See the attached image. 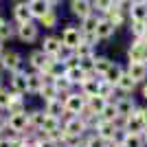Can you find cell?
<instances>
[{
	"mask_svg": "<svg viewBox=\"0 0 147 147\" xmlns=\"http://www.w3.org/2000/svg\"><path fill=\"white\" fill-rule=\"evenodd\" d=\"M90 132L97 134L99 138H103L105 143H114V141H119V136H121V129L117 127V123L114 121H103V119H99V117L94 119Z\"/></svg>",
	"mask_w": 147,
	"mask_h": 147,
	"instance_id": "6da1fadb",
	"label": "cell"
},
{
	"mask_svg": "<svg viewBox=\"0 0 147 147\" xmlns=\"http://www.w3.org/2000/svg\"><path fill=\"white\" fill-rule=\"evenodd\" d=\"M61 132L68 136H77V138H84V136L90 132V127L86 125L84 119H79L77 114H66L61 119Z\"/></svg>",
	"mask_w": 147,
	"mask_h": 147,
	"instance_id": "7a4b0ae2",
	"label": "cell"
},
{
	"mask_svg": "<svg viewBox=\"0 0 147 147\" xmlns=\"http://www.w3.org/2000/svg\"><path fill=\"white\" fill-rule=\"evenodd\" d=\"M20 68H24L22 55L13 49H2V53H0V70H7V73L11 75L16 70H20Z\"/></svg>",
	"mask_w": 147,
	"mask_h": 147,
	"instance_id": "3957f363",
	"label": "cell"
},
{
	"mask_svg": "<svg viewBox=\"0 0 147 147\" xmlns=\"http://www.w3.org/2000/svg\"><path fill=\"white\" fill-rule=\"evenodd\" d=\"M16 37L22 44H33L40 40V26L37 22H24V24H16Z\"/></svg>",
	"mask_w": 147,
	"mask_h": 147,
	"instance_id": "277c9868",
	"label": "cell"
},
{
	"mask_svg": "<svg viewBox=\"0 0 147 147\" xmlns=\"http://www.w3.org/2000/svg\"><path fill=\"white\" fill-rule=\"evenodd\" d=\"M114 108H117V114L119 119H125L129 117V114H134L136 108H138V103H136V99L132 97V94H121V97H114Z\"/></svg>",
	"mask_w": 147,
	"mask_h": 147,
	"instance_id": "5b68a950",
	"label": "cell"
},
{
	"mask_svg": "<svg viewBox=\"0 0 147 147\" xmlns=\"http://www.w3.org/2000/svg\"><path fill=\"white\" fill-rule=\"evenodd\" d=\"M59 42H61V46H66V49H73V51H75V49L81 44V31H79V26L66 24L64 29H61Z\"/></svg>",
	"mask_w": 147,
	"mask_h": 147,
	"instance_id": "8992f818",
	"label": "cell"
},
{
	"mask_svg": "<svg viewBox=\"0 0 147 147\" xmlns=\"http://www.w3.org/2000/svg\"><path fill=\"white\" fill-rule=\"evenodd\" d=\"M61 103H64V112H66V114H79V112L84 110V105H86V97L79 94L77 90H70L66 97H64Z\"/></svg>",
	"mask_w": 147,
	"mask_h": 147,
	"instance_id": "52a82bcc",
	"label": "cell"
},
{
	"mask_svg": "<svg viewBox=\"0 0 147 147\" xmlns=\"http://www.w3.org/2000/svg\"><path fill=\"white\" fill-rule=\"evenodd\" d=\"M125 75L134 81L136 86H141V84L147 81V64H145V61H127Z\"/></svg>",
	"mask_w": 147,
	"mask_h": 147,
	"instance_id": "ba28073f",
	"label": "cell"
},
{
	"mask_svg": "<svg viewBox=\"0 0 147 147\" xmlns=\"http://www.w3.org/2000/svg\"><path fill=\"white\" fill-rule=\"evenodd\" d=\"M51 77H46V75L42 73H33V70H26V94H31V97H37V92H40V88L44 86V84H51Z\"/></svg>",
	"mask_w": 147,
	"mask_h": 147,
	"instance_id": "9c48e42d",
	"label": "cell"
},
{
	"mask_svg": "<svg viewBox=\"0 0 147 147\" xmlns=\"http://www.w3.org/2000/svg\"><path fill=\"white\" fill-rule=\"evenodd\" d=\"M9 92L11 94H24L26 97V68H20L9 77Z\"/></svg>",
	"mask_w": 147,
	"mask_h": 147,
	"instance_id": "30bf717a",
	"label": "cell"
},
{
	"mask_svg": "<svg viewBox=\"0 0 147 147\" xmlns=\"http://www.w3.org/2000/svg\"><path fill=\"white\" fill-rule=\"evenodd\" d=\"M26 64H29V68L33 73H44L51 64V57H46L40 49H33L29 53V57H26Z\"/></svg>",
	"mask_w": 147,
	"mask_h": 147,
	"instance_id": "8fae6325",
	"label": "cell"
},
{
	"mask_svg": "<svg viewBox=\"0 0 147 147\" xmlns=\"http://www.w3.org/2000/svg\"><path fill=\"white\" fill-rule=\"evenodd\" d=\"M117 26L112 24L108 18H99V22H97V29H94V35H97V42H108V40H112L114 37V33H117Z\"/></svg>",
	"mask_w": 147,
	"mask_h": 147,
	"instance_id": "7c38bea8",
	"label": "cell"
},
{
	"mask_svg": "<svg viewBox=\"0 0 147 147\" xmlns=\"http://www.w3.org/2000/svg\"><path fill=\"white\" fill-rule=\"evenodd\" d=\"M99 84H101V77L88 75V77L81 81V84L75 88V90L79 92V94H84L86 99H90V97H97V94H99Z\"/></svg>",
	"mask_w": 147,
	"mask_h": 147,
	"instance_id": "4fadbf2b",
	"label": "cell"
},
{
	"mask_svg": "<svg viewBox=\"0 0 147 147\" xmlns=\"http://www.w3.org/2000/svg\"><path fill=\"white\" fill-rule=\"evenodd\" d=\"M7 129H11L16 134H24L29 129V119H26V112H20V114H7Z\"/></svg>",
	"mask_w": 147,
	"mask_h": 147,
	"instance_id": "5bb4252c",
	"label": "cell"
},
{
	"mask_svg": "<svg viewBox=\"0 0 147 147\" xmlns=\"http://www.w3.org/2000/svg\"><path fill=\"white\" fill-rule=\"evenodd\" d=\"M127 61H147V44L143 40H132L129 42Z\"/></svg>",
	"mask_w": 147,
	"mask_h": 147,
	"instance_id": "9a60e30c",
	"label": "cell"
},
{
	"mask_svg": "<svg viewBox=\"0 0 147 147\" xmlns=\"http://www.w3.org/2000/svg\"><path fill=\"white\" fill-rule=\"evenodd\" d=\"M13 13V24H24V22H33V18H31V11L29 7H26V0H20V2H16L11 9Z\"/></svg>",
	"mask_w": 147,
	"mask_h": 147,
	"instance_id": "2e32d148",
	"label": "cell"
},
{
	"mask_svg": "<svg viewBox=\"0 0 147 147\" xmlns=\"http://www.w3.org/2000/svg\"><path fill=\"white\" fill-rule=\"evenodd\" d=\"M59 49H61L59 35H46L42 40V46H40V51H42L46 57H55L57 53H59Z\"/></svg>",
	"mask_w": 147,
	"mask_h": 147,
	"instance_id": "e0dca14e",
	"label": "cell"
},
{
	"mask_svg": "<svg viewBox=\"0 0 147 147\" xmlns=\"http://www.w3.org/2000/svg\"><path fill=\"white\" fill-rule=\"evenodd\" d=\"M64 77H66V79L70 81V84H73L75 88H77V86L81 84V81H84V79L88 77V75L84 73V70H81L79 66H77V59H75V64H68V66H66V70H64Z\"/></svg>",
	"mask_w": 147,
	"mask_h": 147,
	"instance_id": "ac0fdd59",
	"label": "cell"
},
{
	"mask_svg": "<svg viewBox=\"0 0 147 147\" xmlns=\"http://www.w3.org/2000/svg\"><path fill=\"white\" fill-rule=\"evenodd\" d=\"M70 2V13H73L77 20L86 18L88 13H92V2L90 0H68Z\"/></svg>",
	"mask_w": 147,
	"mask_h": 147,
	"instance_id": "d6986e66",
	"label": "cell"
},
{
	"mask_svg": "<svg viewBox=\"0 0 147 147\" xmlns=\"http://www.w3.org/2000/svg\"><path fill=\"white\" fill-rule=\"evenodd\" d=\"M127 20H132V22H147V2H134V5H129Z\"/></svg>",
	"mask_w": 147,
	"mask_h": 147,
	"instance_id": "ffe728a7",
	"label": "cell"
},
{
	"mask_svg": "<svg viewBox=\"0 0 147 147\" xmlns=\"http://www.w3.org/2000/svg\"><path fill=\"white\" fill-rule=\"evenodd\" d=\"M35 22H37V26H40V29L44 26L46 31H51V29H55V26L59 24V13H57V9L53 7V9H49V11L44 13L40 20H35Z\"/></svg>",
	"mask_w": 147,
	"mask_h": 147,
	"instance_id": "44dd1931",
	"label": "cell"
},
{
	"mask_svg": "<svg viewBox=\"0 0 147 147\" xmlns=\"http://www.w3.org/2000/svg\"><path fill=\"white\" fill-rule=\"evenodd\" d=\"M42 110H44V114H46V117H55V119H64V117H66L61 99H53V101H46Z\"/></svg>",
	"mask_w": 147,
	"mask_h": 147,
	"instance_id": "7402d4cb",
	"label": "cell"
},
{
	"mask_svg": "<svg viewBox=\"0 0 147 147\" xmlns=\"http://www.w3.org/2000/svg\"><path fill=\"white\" fill-rule=\"evenodd\" d=\"M123 73H125V66H121L119 61H112V64H110V68H108V70H105V73L101 75V79L114 86V84H117V81L121 79V75H123Z\"/></svg>",
	"mask_w": 147,
	"mask_h": 147,
	"instance_id": "603a6c76",
	"label": "cell"
},
{
	"mask_svg": "<svg viewBox=\"0 0 147 147\" xmlns=\"http://www.w3.org/2000/svg\"><path fill=\"white\" fill-rule=\"evenodd\" d=\"M20 112H26V99H24V94H11L5 114H20Z\"/></svg>",
	"mask_w": 147,
	"mask_h": 147,
	"instance_id": "cb8c5ba5",
	"label": "cell"
},
{
	"mask_svg": "<svg viewBox=\"0 0 147 147\" xmlns=\"http://www.w3.org/2000/svg\"><path fill=\"white\" fill-rule=\"evenodd\" d=\"M117 143L121 147H145L143 134H129V132H121V136H119Z\"/></svg>",
	"mask_w": 147,
	"mask_h": 147,
	"instance_id": "d4e9b609",
	"label": "cell"
},
{
	"mask_svg": "<svg viewBox=\"0 0 147 147\" xmlns=\"http://www.w3.org/2000/svg\"><path fill=\"white\" fill-rule=\"evenodd\" d=\"M26 7H29V11H31V18L33 20H40L44 16V13L49 11V9H53L51 5H46L44 0H26Z\"/></svg>",
	"mask_w": 147,
	"mask_h": 147,
	"instance_id": "484cf974",
	"label": "cell"
},
{
	"mask_svg": "<svg viewBox=\"0 0 147 147\" xmlns=\"http://www.w3.org/2000/svg\"><path fill=\"white\" fill-rule=\"evenodd\" d=\"M26 119H29V127L31 129H40L42 123H44V119H46V114H44L42 108H33V110H26Z\"/></svg>",
	"mask_w": 147,
	"mask_h": 147,
	"instance_id": "4316f807",
	"label": "cell"
},
{
	"mask_svg": "<svg viewBox=\"0 0 147 147\" xmlns=\"http://www.w3.org/2000/svg\"><path fill=\"white\" fill-rule=\"evenodd\" d=\"M114 88H117V92H119V94H134V90H136L138 86H136L134 81H132V79L127 77V75L123 73V75H121V79H119L117 84H114Z\"/></svg>",
	"mask_w": 147,
	"mask_h": 147,
	"instance_id": "83f0119b",
	"label": "cell"
},
{
	"mask_svg": "<svg viewBox=\"0 0 147 147\" xmlns=\"http://www.w3.org/2000/svg\"><path fill=\"white\" fill-rule=\"evenodd\" d=\"M99 18H101V16H97L94 11H92V13H88L86 18H81V20H79V31H81V33H94Z\"/></svg>",
	"mask_w": 147,
	"mask_h": 147,
	"instance_id": "f1b7e54d",
	"label": "cell"
},
{
	"mask_svg": "<svg viewBox=\"0 0 147 147\" xmlns=\"http://www.w3.org/2000/svg\"><path fill=\"white\" fill-rule=\"evenodd\" d=\"M114 59H110L108 55H94V66H92V73H94V77H101V75L110 68V64Z\"/></svg>",
	"mask_w": 147,
	"mask_h": 147,
	"instance_id": "f546056e",
	"label": "cell"
},
{
	"mask_svg": "<svg viewBox=\"0 0 147 147\" xmlns=\"http://www.w3.org/2000/svg\"><path fill=\"white\" fill-rule=\"evenodd\" d=\"M64 70H66V64H61V61H57V59L51 57L49 68H46L42 75H46V77H51V79H57V77H64Z\"/></svg>",
	"mask_w": 147,
	"mask_h": 147,
	"instance_id": "4dcf8cb0",
	"label": "cell"
},
{
	"mask_svg": "<svg viewBox=\"0 0 147 147\" xmlns=\"http://www.w3.org/2000/svg\"><path fill=\"white\" fill-rule=\"evenodd\" d=\"M103 18H108V20H110V22H112V24L117 26V29H119V26H123V24H125V22H127V16H125V13H123V11H121V9H119L117 5L112 7L110 11H108V16H103Z\"/></svg>",
	"mask_w": 147,
	"mask_h": 147,
	"instance_id": "1f68e13d",
	"label": "cell"
},
{
	"mask_svg": "<svg viewBox=\"0 0 147 147\" xmlns=\"http://www.w3.org/2000/svg\"><path fill=\"white\" fill-rule=\"evenodd\" d=\"M13 37H16V24L2 20V24H0V42L7 44V42H11Z\"/></svg>",
	"mask_w": 147,
	"mask_h": 147,
	"instance_id": "d6a6232c",
	"label": "cell"
},
{
	"mask_svg": "<svg viewBox=\"0 0 147 147\" xmlns=\"http://www.w3.org/2000/svg\"><path fill=\"white\" fill-rule=\"evenodd\" d=\"M92 2V11L97 16H108L112 7H114V0H90Z\"/></svg>",
	"mask_w": 147,
	"mask_h": 147,
	"instance_id": "836d02e7",
	"label": "cell"
},
{
	"mask_svg": "<svg viewBox=\"0 0 147 147\" xmlns=\"http://www.w3.org/2000/svg\"><path fill=\"white\" fill-rule=\"evenodd\" d=\"M114 94H117V88L101 79V84H99V97L105 99V101H114Z\"/></svg>",
	"mask_w": 147,
	"mask_h": 147,
	"instance_id": "e575fe53",
	"label": "cell"
},
{
	"mask_svg": "<svg viewBox=\"0 0 147 147\" xmlns=\"http://www.w3.org/2000/svg\"><path fill=\"white\" fill-rule=\"evenodd\" d=\"M99 119H103V121H117V119H119L117 108H114V103H112V101H108V103L101 108V112H99Z\"/></svg>",
	"mask_w": 147,
	"mask_h": 147,
	"instance_id": "d590c367",
	"label": "cell"
},
{
	"mask_svg": "<svg viewBox=\"0 0 147 147\" xmlns=\"http://www.w3.org/2000/svg\"><path fill=\"white\" fill-rule=\"evenodd\" d=\"M129 22V35H132V40H143V33H145L147 29V22H132V20H127Z\"/></svg>",
	"mask_w": 147,
	"mask_h": 147,
	"instance_id": "8d00e7d4",
	"label": "cell"
},
{
	"mask_svg": "<svg viewBox=\"0 0 147 147\" xmlns=\"http://www.w3.org/2000/svg\"><path fill=\"white\" fill-rule=\"evenodd\" d=\"M105 103H108V101H105V99H101L99 94H97V97L86 99V108L92 112V114H97V117H99V112H101V108H103Z\"/></svg>",
	"mask_w": 147,
	"mask_h": 147,
	"instance_id": "74e56055",
	"label": "cell"
},
{
	"mask_svg": "<svg viewBox=\"0 0 147 147\" xmlns=\"http://www.w3.org/2000/svg\"><path fill=\"white\" fill-rule=\"evenodd\" d=\"M84 147H110V143H105L103 138H99L97 134L88 132V134L84 136Z\"/></svg>",
	"mask_w": 147,
	"mask_h": 147,
	"instance_id": "f35d334b",
	"label": "cell"
},
{
	"mask_svg": "<svg viewBox=\"0 0 147 147\" xmlns=\"http://www.w3.org/2000/svg\"><path fill=\"white\" fill-rule=\"evenodd\" d=\"M37 97H40L44 103H46V101H53V99H57V90L53 88V84H44V86L40 88V92H37Z\"/></svg>",
	"mask_w": 147,
	"mask_h": 147,
	"instance_id": "ab89813d",
	"label": "cell"
},
{
	"mask_svg": "<svg viewBox=\"0 0 147 147\" xmlns=\"http://www.w3.org/2000/svg\"><path fill=\"white\" fill-rule=\"evenodd\" d=\"M94 49H97V46H90V44H79V46L73 51V53H75V59H79V57H92V55H97V53H94Z\"/></svg>",
	"mask_w": 147,
	"mask_h": 147,
	"instance_id": "60d3db41",
	"label": "cell"
},
{
	"mask_svg": "<svg viewBox=\"0 0 147 147\" xmlns=\"http://www.w3.org/2000/svg\"><path fill=\"white\" fill-rule=\"evenodd\" d=\"M77 66H79L86 75H94V73H92V66H94V55H92V57H79V59H77Z\"/></svg>",
	"mask_w": 147,
	"mask_h": 147,
	"instance_id": "b9f144b4",
	"label": "cell"
},
{
	"mask_svg": "<svg viewBox=\"0 0 147 147\" xmlns=\"http://www.w3.org/2000/svg\"><path fill=\"white\" fill-rule=\"evenodd\" d=\"M9 99H11V92L7 86H0V112L7 110V105H9Z\"/></svg>",
	"mask_w": 147,
	"mask_h": 147,
	"instance_id": "7bdbcfd3",
	"label": "cell"
},
{
	"mask_svg": "<svg viewBox=\"0 0 147 147\" xmlns=\"http://www.w3.org/2000/svg\"><path fill=\"white\" fill-rule=\"evenodd\" d=\"M81 44H90V46H97V35L94 33H81Z\"/></svg>",
	"mask_w": 147,
	"mask_h": 147,
	"instance_id": "ee69618b",
	"label": "cell"
},
{
	"mask_svg": "<svg viewBox=\"0 0 147 147\" xmlns=\"http://www.w3.org/2000/svg\"><path fill=\"white\" fill-rule=\"evenodd\" d=\"M136 114H138V119L143 121V125L147 127V103L145 105H138V108H136Z\"/></svg>",
	"mask_w": 147,
	"mask_h": 147,
	"instance_id": "f6af8a7d",
	"label": "cell"
},
{
	"mask_svg": "<svg viewBox=\"0 0 147 147\" xmlns=\"http://www.w3.org/2000/svg\"><path fill=\"white\" fill-rule=\"evenodd\" d=\"M0 147H18V145H16L11 138H7L5 134H0Z\"/></svg>",
	"mask_w": 147,
	"mask_h": 147,
	"instance_id": "bcb514c9",
	"label": "cell"
},
{
	"mask_svg": "<svg viewBox=\"0 0 147 147\" xmlns=\"http://www.w3.org/2000/svg\"><path fill=\"white\" fill-rule=\"evenodd\" d=\"M7 129V114L5 112H0V134Z\"/></svg>",
	"mask_w": 147,
	"mask_h": 147,
	"instance_id": "7dc6e473",
	"label": "cell"
},
{
	"mask_svg": "<svg viewBox=\"0 0 147 147\" xmlns=\"http://www.w3.org/2000/svg\"><path fill=\"white\" fill-rule=\"evenodd\" d=\"M141 97H143V101L147 103V81H145V84H141Z\"/></svg>",
	"mask_w": 147,
	"mask_h": 147,
	"instance_id": "c3c4849f",
	"label": "cell"
},
{
	"mask_svg": "<svg viewBox=\"0 0 147 147\" xmlns=\"http://www.w3.org/2000/svg\"><path fill=\"white\" fill-rule=\"evenodd\" d=\"M44 2H46V5H51V7H55L57 2H61V0H44Z\"/></svg>",
	"mask_w": 147,
	"mask_h": 147,
	"instance_id": "681fc988",
	"label": "cell"
},
{
	"mask_svg": "<svg viewBox=\"0 0 147 147\" xmlns=\"http://www.w3.org/2000/svg\"><path fill=\"white\" fill-rule=\"evenodd\" d=\"M143 141H145V147H147V127L143 129Z\"/></svg>",
	"mask_w": 147,
	"mask_h": 147,
	"instance_id": "f907efd6",
	"label": "cell"
},
{
	"mask_svg": "<svg viewBox=\"0 0 147 147\" xmlns=\"http://www.w3.org/2000/svg\"><path fill=\"white\" fill-rule=\"evenodd\" d=\"M143 42L147 44V29H145V33H143Z\"/></svg>",
	"mask_w": 147,
	"mask_h": 147,
	"instance_id": "816d5d0a",
	"label": "cell"
},
{
	"mask_svg": "<svg viewBox=\"0 0 147 147\" xmlns=\"http://www.w3.org/2000/svg\"><path fill=\"white\" fill-rule=\"evenodd\" d=\"M110 147H121V145H119V143L114 141V143H110Z\"/></svg>",
	"mask_w": 147,
	"mask_h": 147,
	"instance_id": "f5cc1de1",
	"label": "cell"
},
{
	"mask_svg": "<svg viewBox=\"0 0 147 147\" xmlns=\"http://www.w3.org/2000/svg\"><path fill=\"white\" fill-rule=\"evenodd\" d=\"M134 2H143V0H129V5H134Z\"/></svg>",
	"mask_w": 147,
	"mask_h": 147,
	"instance_id": "db71d44e",
	"label": "cell"
},
{
	"mask_svg": "<svg viewBox=\"0 0 147 147\" xmlns=\"http://www.w3.org/2000/svg\"><path fill=\"white\" fill-rule=\"evenodd\" d=\"M2 49H5V44H2V42H0V53H2Z\"/></svg>",
	"mask_w": 147,
	"mask_h": 147,
	"instance_id": "11a10c76",
	"label": "cell"
},
{
	"mask_svg": "<svg viewBox=\"0 0 147 147\" xmlns=\"http://www.w3.org/2000/svg\"><path fill=\"white\" fill-rule=\"evenodd\" d=\"M0 86H2V70H0Z\"/></svg>",
	"mask_w": 147,
	"mask_h": 147,
	"instance_id": "9f6ffc18",
	"label": "cell"
},
{
	"mask_svg": "<svg viewBox=\"0 0 147 147\" xmlns=\"http://www.w3.org/2000/svg\"><path fill=\"white\" fill-rule=\"evenodd\" d=\"M2 20H5V18H2V16H0V24H2Z\"/></svg>",
	"mask_w": 147,
	"mask_h": 147,
	"instance_id": "6f0895ef",
	"label": "cell"
},
{
	"mask_svg": "<svg viewBox=\"0 0 147 147\" xmlns=\"http://www.w3.org/2000/svg\"><path fill=\"white\" fill-rule=\"evenodd\" d=\"M143 2H147V0H143Z\"/></svg>",
	"mask_w": 147,
	"mask_h": 147,
	"instance_id": "680465c9",
	"label": "cell"
}]
</instances>
